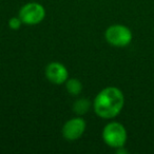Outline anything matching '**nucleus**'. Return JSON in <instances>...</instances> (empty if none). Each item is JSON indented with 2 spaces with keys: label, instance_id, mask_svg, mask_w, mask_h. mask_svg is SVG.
<instances>
[{
  "label": "nucleus",
  "instance_id": "423d86ee",
  "mask_svg": "<svg viewBox=\"0 0 154 154\" xmlns=\"http://www.w3.org/2000/svg\"><path fill=\"white\" fill-rule=\"evenodd\" d=\"M47 79L54 85H63L69 79V71L64 64L58 61H52L45 71Z\"/></svg>",
  "mask_w": 154,
  "mask_h": 154
},
{
  "label": "nucleus",
  "instance_id": "f03ea898",
  "mask_svg": "<svg viewBox=\"0 0 154 154\" xmlns=\"http://www.w3.org/2000/svg\"><path fill=\"white\" fill-rule=\"evenodd\" d=\"M101 136L107 146L113 149L125 147L128 140V132L126 127L118 122H110L103 127Z\"/></svg>",
  "mask_w": 154,
  "mask_h": 154
},
{
  "label": "nucleus",
  "instance_id": "39448f33",
  "mask_svg": "<svg viewBox=\"0 0 154 154\" xmlns=\"http://www.w3.org/2000/svg\"><path fill=\"white\" fill-rule=\"evenodd\" d=\"M87 129L86 120L80 116L73 117L64 122L62 127V136L64 139L70 141H74L79 139L85 134Z\"/></svg>",
  "mask_w": 154,
  "mask_h": 154
},
{
  "label": "nucleus",
  "instance_id": "20e7f679",
  "mask_svg": "<svg viewBox=\"0 0 154 154\" xmlns=\"http://www.w3.org/2000/svg\"><path fill=\"white\" fill-rule=\"evenodd\" d=\"M18 16L24 24L35 26L43 21L45 17V9L38 2H28L21 7Z\"/></svg>",
  "mask_w": 154,
  "mask_h": 154
},
{
  "label": "nucleus",
  "instance_id": "7ed1b4c3",
  "mask_svg": "<svg viewBox=\"0 0 154 154\" xmlns=\"http://www.w3.org/2000/svg\"><path fill=\"white\" fill-rule=\"evenodd\" d=\"M106 41L115 48H126L132 42L133 33L125 24H112L108 26L105 32Z\"/></svg>",
  "mask_w": 154,
  "mask_h": 154
},
{
  "label": "nucleus",
  "instance_id": "0eeeda50",
  "mask_svg": "<svg viewBox=\"0 0 154 154\" xmlns=\"http://www.w3.org/2000/svg\"><path fill=\"white\" fill-rule=\"evenodd\" d=\"M92 107V103L88 98H78L73 103V111L78 116L87 114Z\"/></svg>",
  "mask_w": 154,
  "mask_h": 154
},
{
  "label": "nucleus",
  "instance_id": "6e6552de",
  "mask_svg": "<svg viewBox=\"0 0 154 154\" xmlns=\"http://www.w3.org/2000/svg\"><path fill=\"white\" fill-rule=\"evenodd\" d=\"M66 89L68 91V93L72 96H78L82 94V84L79 79L77 78H69L66 82Z\"/></svg>",
  "mask_w": 154,
  "mask_h": 154
},
{
  "label": "nucleus",
  "instance_id": "f257e3e1",
  "mask_svg": "<svg viewBox=\"0 0 154 154\" xmlns=\"http://www.w3.org/2000/svg\"><path fill=\"white\" fill-rule=\"evenodd\" d=\"M125 106V95L117 87H106L97 93L93 110L98 117L113 119L120 114Z\"/></svg>",
  "mask_w": 154,
  "mask_h": 154
},
{
  "label": "nucleus",
  "instance_id": "1a4fd4ad",
  "mask_svg": "<svg viewBox=\"0 0 154 154\" xmlns=\"http://www.w3.org/2000/svg\"><path fill=\"white\" fill-rule=\"evenodd\" d=\"M22 24H23V22L21 21L19 16H17V17L14 16V17H12L11 19L9 20V26H10V29L13 31L19 30V29L21 28Z\"/></svg>",
  "mask_w": 154,
  "mask_h": 154
}]
</instances>
